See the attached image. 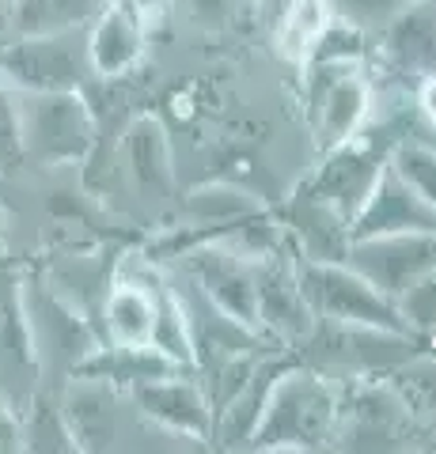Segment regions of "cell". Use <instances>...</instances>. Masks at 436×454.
<instances>
[{"mask_svg": "<svg viewBox=\"0 0 436 454\" xmlns=\"http://www.w3.org/2000/svg\"><path fill=\"white\" fill-rule=\"evenodd\" d=\"M406 413V402H399L391 390H376V387H357L353 397H337V424L342 435L353 447H379L384 439L395 435L399 420Z\"/></svg>", "mask_w": 436, "mask_h": 454, "instance_id": "cell-20", "label": "cell"}, {"mask_svg": "<svg viewBox=\"0 0 436 454\" xmlns=\"http://www.w3.org/2000/svg\"><path fill=\"white\" fill-rule=\"evenodd\" d=\"M327 4L334 8L337 20L361 27L364 35H369V31L376 35L379 27H384V23L406 4V0H327Z\"/></svg>", "mask_w": 436, "mask_h": 454, "instance_id": "cell-29", "label": "cell"}, {"mask_svg": "<svg viewBox=\"0 0 436 454\" xmlns=\"http://www.w3.org/2000/svg\"><path fill=\"white\" fill-rule=\"evenodd\" d=\"M0 239H4V227H0Z\"/></svg>", "mask_w": 436, "mask_h": 454, "instance_id": "cell-35", "label": "cell"}, {"mask_svg": "<svg viewBox=\"0 0 436 454\" xmlns=\"http://www.w3.org/2000/svg\"><path fill=\"white\" fill-rule=\"evenodd\" d=\"M8 16H12V0H0V35L8 31Z\"/></svg>", "mask_w": 436, "mask_h": 454, "instance_id": "cell-34", "label": "cell"}, {"mask_svg": "<svg viewBox=\"0 0 436 454\" xmlns=\"http://www.w3.org/2000/svg\"><path fill=\"white\" fill-rule=\"evenodd\" d=\"M107 0H12L8 31L16 35H46V31H76L88 27Z\"/></svg>", "mask_w": 436, "mask_h": 454, "instance_id": "cell-22", "label": "cell"}, {"mask_svg": "<svg viewBox=\"0 0 436 454\" xmlns=\"http://www.w3.org/2000/svg\"><path fill=\"white\" fill-rule=\"evenodd\" d=\"M88 76V27L46 35H0V80L12 91H68L83 88Z\"/></svg>", "mask_w": 436, "mask_h": 454, "instance_id": "cell-4", "label": "cell"}, {"mask_svg": "<svg viewBox=\"0 0 436 454\" xmlns=\"http://www.w3.org/2000/svg\"><path fill=\"white\" fill-rule=\"evenodd\" d=\"M387 163L436 208V145H429V140H395Z\"/></svg>", "mask_w": 436, "mask_h": 454, "instance_id": "cell-25", "label": "cell"}, {"mask_svg": "<svg viewBox=\"0 0 436 454\" xmlns=\"http://www.w3.org/2000/svg\"><path fill=\"white\" fill-rule=\"evenodd\" d=\"M337 435V390L312 367H281L266 394L255 450H319Z\"/></svg>", "mask_w": 436, "mask_h": 454, "instance_id": "cell-1", "label": "cell"}, {"mask_svg": "<svg viewBox=\"0 0 436 454\" xmlns=\"http://www.w3.org/2000/svg\"><path fill=\"white\" fill-rule=\"evenodd\" d=\"M23 424V450H76V439L68 432V420L61 413V402H53L50 394H35L31 402L20 409Z\"/></svg>", "mask_w": 436, "mask_h": 454, "instance_id": "cell-24", "label": "cell"}, {"mask_svg": "<svg viewBox=\"0 0 436 454\" xmlns=\"http://www.w3.org/2000/svg\"><path fill=\"white\" fill-rule=\"evenodd\" d=\"M414 91H417L414 98H417L421 118H425V121L432 125V129H436V76H425V80H421Z\"/></svg>", "mask_w": 436, "mask_h": 454, "instance_id": "cell-31", "label": "cell"}, {"mask_svg": "<svg viewBox=\"0 0 436 454\" xmlns=\"http://www.w3.org/2000/svg\"><path fill=\"white\" fill-rule=\"evenodd\" d=\"M115 387L88 375H68L61 397V413L68 432L76 439V450H103L115 439Z\"/></svg>", "mask_w": 436, "mask_h": 454, "instance_id": "cell-18", "label": "cell"}, {"mask_svg": "<svg viewBox=\"0 0 436 454\" xmlns=\"http://www.w3.org/2000/svg\"><path fill=\"white\" fill-rule=\"evenodd\" d=\"M399 137L376 140L372 133H357L349 137L345 145H337L330 152H322V163L312 178L304 182V190L327 201L334 212H342L345 220L357 216V208L364 205V197L372 193L376 178L384 175V167L391 160V148H395Z\"/></svg>", "mask_w": 436, "mask_h": 454, "instance_id": "cell-8", "label": "cell"}, {"mask_svg": "<svg viewBox=\"0 0 436 454\" xmlns=\"http://www.w3.org/2000/svg\"><path fill=\"white\" fill-rule=\"evenodd\" d=\"M178 372H186V367H178L156 345H118V340H99V345L80 360V367L73 375L99 379L115 390H137V387H145V382H156V379L178 375Z\"/></svg>", "mask_w": 436, "mask_h": 454, "instance_id": "cell-16", "label": "cell"}, {"mask_svg": "<svg viewBox=\"0 0 436 454\" xmlns=\"http://www.w3.org/2000/svg\"><path fill=\"white\" fill-rule=\"evenodd\" d=\"M23 450V424H20V409L0 394V454H16Z\"/></svg>", "mask_w": 436, "mask_h": 454, "instance_id": "cell-30", "label": "cell"}, {"mask_svg": "<svg viewBox=\"0 0 436 454\" xmlns=\"http://www.w3.org/2000/svg\"><path fill=\"white\" fill-rule=\"evenodd\" d=\"M372 103L376 88L364 73V61L304 65V106L319 155L357 137L372 118Z\"/></svg>", "mask_w": 436, "mask_h": 454, "instance_id": "cell-6", "label": "cell"}, {"mask_svg": "<svg viewBox=\"0 0 436 454\" xmlns=\"http://www.w3.org/2000/svg\"><path fill=\"white\" fill-rule=\"evenodd\" d=\"M255 273H258V325L266 337H277L285 345H304V337L315 330V315L307 307L300 280H297V265L277 250L255 258Z\"/></svg>", "mask_w": 436, "mask_h": 454, "instance_id": "cell-13", "label": "cell"}, {"mask_svg": "<svg viewBox=\"0 0 436 454\" xmlns=\"http://www.w3.org/2000/svg\"><path fill=\"white\" fill-rule=\"evenodd\" d=\"M281 367L285 364L258 356L250 379L235 390L232 402L213 417V439L220 447H247L250 443V435H255V428H258V417H262V405H266V394H270Z\"/></svg>", "mask_w": 436, "mask_h": 454, "instance_id": "cell-21", "label": "cell"}, {"mask_svg": "<svg viewBox=\"0 0 436 454\" xmlns=\"http://www.w3.org/2000/svg\"><path fill=\"white\" fill-rule=\"evenodd\" d=\"M125 4H130L133 12L145 23H152V20H160V16H167V8L175 4V0H125Z\"/></svg>", "mask_w": 436, "mask_h": 454, "instance_id": "cell-33", "label": "cell"}, {"mask_svg": "<svg viewBox=\"0 0 436 454\" xmlns=\"http://www.w3.org/2000/svg\"><path fill=\"white\" fill-rule=\"evenodd\" d=\"M297 280L312 315L319 322H345V325H372V330L410 333L391 295H384L372 280H364L345 262H315L292 258Z\"/></svg>", "mask_w": 436, "mask_h": 454, "instance_id": "cell-3", "label": "cell"}, {"mask_svg": "<svg viewBox=\"0 0 436 454\" xmlns=\"http://www.w3.org/2000/svg\"><path fill=\"white\" fill-rule=\"evenodd\" d=\"M334 8L327 0H289L285 12H281L277 23V50L285 61L304 65L312 46L319 42V35L330 27Z\"/></svg>", "mask_w": 436, "mask_h": 454, "instance_id": "cell-23", "label": "cell"}, {"mask_svg": "<svg viewBox=\"0 0 436 454\" xmlns=\"http://www.w3.org/2000/svg\"><path fill=\"white\" fill-rule=\"evenodd\" d=\"M178 262H182V273L198 284L224 315H232L235 322H243L247 330L262 333V325H258V273H255V258H250V254L220 243V239H205V243H194V247L182 250Z\"/></svg>", "mask_w": 436, "mask_h": 454, "instance_id": "cell-7", "label": "cell"}, {"mask_svg": "<svg viewBox=\"0 0 436 454\" xmlns=\"http://www.w3.org/2000/svg\"><path fill=\"white\" fill-rule=\"evenodd\" d=\"M289 235L297 239L300 258L315 262H345L349 250V220L334 212L327 201H319L307 190L297 193L289 208Z\"/></svg>", "mask_w": 436, "mask_h": 454, "instance_id": "cell-19", "label": "cell"}, {"mask_svg": "<svg viewBox=\"0 0 436 454\" xmlns=\"http://www.w3.org/2000/svg\"><path fill=\"white\" fill-rule=\"evenodd\" d=\"M145 20L125 0H107V8L88 23V65L91 76L99 80H118L133 73L145 57Z\"/></svg>", "mask_w": 436, "mask_h": 454, "instance_id": "cell-15", "label": "cell"}, {"mask_svg": "<svg viewBox=\"0 0 436 454\" xmlns=\"http://www.w3.org/2000/svg\"><path fill=\"white\" fill-rule=\"evenodd\" d=\"M376 35V61L387 76L410 88L436 76V0H406Z\"/></svg>", "mask_w": 436, "mask_h": 454, "instance_id": "cell-10", "label": "cell"}, {"mask_svg": "<svg viewBox=\"0 0 436 454\" xmlns=\"http://www.w3.org/2000/svg\"><path fill=\"white\" fill-rule=\"evenodd\" d=\"M345 265H353L364 280H372L379 292L399 300L417 277L436 269V235L406 231V235H376L353 239L345 250Z\"/></svg>", "mask_w": 436, "mask_h": 454, "instance_id": "cell-9", "label": "cell"}, {"mask_svg": "<svg viewBox=\"0 0 436 454\" xmlns=\"http://www.w3.org/2000/svg\"><path fill=\"white\" fill-rule=\"evenodd\" d=\"M23 167V145H20V114H16V91L0 80V175Z\"/></svg>", "mask_w": 436, "mask_h": 454, "instance_id": "cell-28", "label": "cell"}, {"mask_svg": "<svg viewBox=\"0 0 436 454\" xmlns=\"http://www.w3.org/2000/svg\"><path fill=\"white\" fill-rule=\"evenodd\" d=\"M414 379H417V390H421V405L436 413V367H414Z\"/></svg>", "mask_w": 436, "mask_h": 454, "instance_id": "cell-32", "label": "cell"}, {"mask_svg": "<svg viewBox=\"0 0 436 454\" xmlns=\"http://www.w3.org/2000/svg\"><path fill=\"white\" fill-rule=\"evenodd\" d=\"M20 273L0 265V394L16 409H23L42 387L38 356L31 345V330H27L23 315V288Z\"/></svg>", "mask_w": 436, "mask_h": 454, "instance_id": "cell-11", "label": "cell"}, {"mask_svg": "<svg viewBox=\"0 0 436 454\" xmlns=\"http://www.w3.org/2000/svg\"><path fill=\"white\" fill-rule=\"evenodd\" d=\"M23 163L76 167L95 148V114L83 88L68 91H16Z\"/></svg>", "mask_w": 436, "mask_h": 454, "instance_id": "cell-2", "label": "cell"}, {"mask_svg": "<svg viewBox=\"0 0 436 454\" xmlns=\"http://www.w3.org/2000/svg\"><path fill=\"white\" fill-rule=\"evenodd\" d=\"M406 231L436 235V208L387 163L384 175L376 178L372 193L357 208V216L349 220V243L376 235H406Z\"/></svg>", "mask_w": 436, "mask_h": 454, "instance_id": "cell-12", "label": "cell"}, {"mask_svg": "<svg viewBox=\"0 0 436 454\" xmlns=\"http://www.w3.org/2000/svg\"><path fill=\"white\" fill-rule=\"evenodd\" d=\"M130 394L140 409V417H148L156 428L194 439V443H209L213 439V409H209V397L194 372L145 382V387H137Z\"/></svg>", "mask_w": 436, "mask_h": 454, "instance_id": "cell-14", "label": "cell"}, {"mask_svg": "<svg viewBox=\"0 0 436 454\" xmlns=\"http://www.w3.org/2000/svg\"><path fill=\"white\" fill-rule=\"evenodd\" d=\"M20 288H23V315H27V330H31V345H35V356H38L42 382H46V375L68 379L80 367V360L99 345L88 315L76 310L46 277H38V273L23 277Z\"/></svg>", "mask_w": 436, "mask_h": 454, "instance_id": "cell-5", "label": "cell"}, {"mask_svg": "<svg viewBox=\"0 0 436 454\" xmlns=\"http://www.w3.org/2000/svg\"><path fill=\"white\" fill-rule=\"evenodd\" d=\"M395 307H399V315L406 322V330L436 340V269L425 277H417L395 300Z\"/></svg>", "mask_w": 436, "mask_h": 454, "instance_id": "cell-27", "label": "cell"}, {"mask_svg": "<svg viewBox=\"0 0 436 454\" xmlns=\"http://www.w3.org/2000/svg\"><path fill=\"white\" fill-rule=\"evenodd\" d=\"M369 53V42H364V31L345 20H330V27L319 35V42L312 46L304 65H345V61H364ZM300 65V68H304Z\"/></svg>", "mask_w": 436, "mask_h": 454, "instance_id": "cell-26", "label": "cell"}, {"mask_svg": "<svg viewBox=\"0 0 436 454\" xmlns=\"http://www.w3.org/2000/svg\"><path fill=\"white\" fill-rule=\"evenodd\" d=\"M122 160L130 167L133 186L145 197H171L175 190V163H171V140L156 114H137L125 125L122 137Z\"/></svg>", "mask_w": 436, "mask_h": 454, "instance_id": "cell-17", "label": "cell"}]
</instances>
